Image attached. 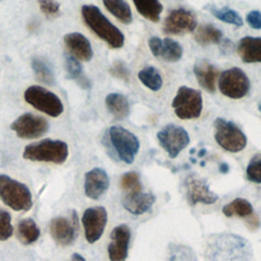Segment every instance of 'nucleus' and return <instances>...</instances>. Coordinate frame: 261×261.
<instances>
[{"mask_svg": "<svg viewBox=\"0 0 261 261\" xmlns=\"http://www.w3.org/2000/svg\"><path fill=\"white\" fill-rule=\"evenodd\" d=\"M253 250L245 238L220 232L210 236L206 246V256L209 261H250Z\"/></svg>", "mask_w": 261, "mask_h": 261, "instance_id": "1", "label": "nucleus"}, {"mask_svg": "<svg viewBox=\"0 0 261 261\" xmlns=\"http://www.w3.org/2000/svg\"><path fill=\"white\" fill-rule=\"evenodd\" d=\"M82 16L88 28L113 49L124 45V36L95 5H84Z\"/></svg>", "mask_w": 261, "mask_h": 261, "instance_id": "2", "label": "nucleus"}, {"mask_svg": "<svg viewBox=\"0 0 261 261\" xmlns=\"http://www.w3.org/2000/svg\"><path fill=\"white\" fill-rule=\"evenodd\" d=\"M68 146L60 140L45 139L28 145L22 152V157L30 161L62 164L68 157Z\"/></svg>", "mask_w": 261, "mask_h": 261, "instance_id": "3", "label": "nucleus"}, {"mask_svg": "<svg viewBox=\"0 0 261 261\" xmlns=\"http://www.w3.org/2000/svg\"><path fill=\"white\" fill-rule=\"evenodd\" d=\"M0 200L14 211H29L33 207L30 189L6 174H0Z\"/></svg>", "mask_w": 261, "mask_h": 261, "instance_id": "4", "label": "nucleus"}, {"mask_svg": "<svg viewBox=\"0 0 261 261\" xmlns=\"http://www.w3.org/2000/svg\"><path fill=\"white\" fill-rule=\"evenodd\" d=\"M214 139L225 151L238 153L245 149L247 137L232 121L218 117L213 122Z\"/></svg>", "mask_w": 261, "mask_h": 261, "instance_id": "5", "label": "nucleus"}, {"mask_svg": "<svg viewBox=\"0 0 261 261\" xmlns=\"http://www.w3.org/2000/svg\"><path fill=\"white\" fill-rule=\"evenodd\" d=\"M171 107L175 115L180 119H195L201 115L203 99L200 91L181 86L174 96Z\"/></svg>", "mask_w": 261, "mask_h": 261, "instance_id": "6", "label": "nucleus"}, {"mask_svg": "<svg viewBox=\"0 0 261 261\" xmlns=\"http://www.w3.org/2000/svg\"><path fill=\"white\" fill-rule=\"evenodd\" d=\"M23 98L28 104L51 117H57L63 112L59 97L41 86L29 87L23 93Z\"/></svg>", "mask_w": 261, "mask_h": 261, "instance_id": "7", "label": "nucleus"}, {"mask_svg": "<svg viewBox=\"0 0 261 261\" xmlns=\"http://www.w3.org/2000/svg\"><path fill=\"white\" fill-rule=\"evenodd\" d=\"M108 136L119 159L126 164H132L140 149L137 136L119 125L111 126L108 129Z\"/></svg>", "mask_w": 261, "mask_h": 261, "instance_id": "8", "label": "nucleus"}, {"mask_svg": "<svg viewBox=\"0 0 261 261\" xmlns=\"http://www.w3.org/2000/svg\"><path fill=\"white\" fill-rule=\"evenodd\" d=\"M218 88L222 95L230 99H241L250 90V80L239 67H231L220 73Z\"/></svg>", "mask_w": 261, "mask_h": 261, "instance_id": "9", "label": "nucleus"}, {"mask_svg": "<svg viewBox=\"0 0 261 261\" xmlns=\"http://www.w3.org/2000/svg\"><path fill=\"white\" fill-rule=\"evenodd\" d=\"M157 140L170 158H175L190 144L188 132L172 123L165 125L157 133Z\"/></svg>", "mask_w": 261, "mask_h": 261, "instance_id": "10", "label": "nucleus"}, {"mask_svg": "<svg viewBox=\"0 0 261 261\" xmlns=\"http://www.w3.org/2000/svg\"><path fill=\"white\" fill-rule=\"evenodd\" d=\"M10 128L18 138L31 140L45 135L49 129V123L44 117L27 112L18 116L10 124Z\"/></svg>", "mask_w": 261, "mask_h": 261, "instance_id": "11", "label": "nucleus"}, {"mask_svg": "<svg viewBox=\"0 0 261 261\" xmlns=\"http://www.w3.org/2000/svg\"><path fill=\"white\" fill-rule=\"evenodd\" d=\"M85 238L89 244L96 243L103 234L107 224V211L102 206H95L85 210L82 216Z\"/></svg>", "mask_w": 261, "mask_h": 261, "instance_id": "12", "label": "nucleus"}, {"mask_svg": "<svg viewBox=\"0 0 261 261\" xmlns=\"http://www.w3.org/2000/svg\"><path fill=\"white\" fill-rule=\"evenodd\" d=\"M75 211L71 214V218L67 219L63 216L54 217L50 221L49 231L54 242L60 246H70L76 239L79 224Z\"/></svg>", "mask_w": 261, "mask_h": 261, "instance_id": "13", "label": "nucleus"}, {"mask_svg": "<svg viewBox=\"0 0 261 261\" xmlns=\"http://www.w3.org/2000/svg\"><path fill=\"white\" fill-rule=\"evenodd\" d=\"M197 27L195 14L185 8H177L170 11L163 22V32L169 35H181L193 32Z\"/></svg>", "mask_w": 261, "mask_h": 261, "instance_id": "14", "label": "nucleus"}, {"mask_svg": "<svg viewBox=\"0 0 261 261\" xmlns=\"http://www.w3.org/2000/svg\"><path fill=\"white\" fill-rule=\"evenodd\" d=\"M187 189V198L190 205L194 206L197 203L213 204L218 200V196L213 193L204 178H200L194 174L187 176L185 180Z\"/></svg>", "mask_w": 261, "mask_h": 261, "instance_id": "15", "label": "nucleus"}, {"mask_svg": "<svg viewBox=\"0 0 261 261\" xmlns=\"http://www.w3.org/2000/svg\"><path fill=\"white\" fill-rule=\"evenodd\" d=\"M130 240V229L126 224L115 226L110 233V241L107 247L110 261H125Z\"/></svg>", "mask_w": 261, "mask_h": 261, "instance_id": "16", "label": "nucleus"}, {"mask_svg": "<svg viewBox=\"0 0 261 261\" xmlns=\"http://www.w3.org/2000/svg\"><path fill=\"white\" fill-rule=\"evenodd\" d=\"M109 176L102 168H93L85 174V194L92 200L100 199L109 188Z\"/></svg>", "mask_w": 261, "mask_h": 261, "instance_id": "17", "label": "nucleus"}, {"mask_svg": "<svg viewBox=\"0 0 261 261\" xmlns=\"http://www.w3.org/2000/svg\"><path fill=\"white\" fill-rule=\"evenodd\" d=\"M64 44L69 52L77 60L90 61L93 57V49L90 41L81 33H69L64 36Z\"/></svg>", "mask_w": 261, "mask_h": 261, "instance_id": "18", "label": "nucleus"}, {"mask_svg": "<svg viewBox=\"0 0 261 261\" xmlns=\"http://www.w3.org/2000/svg\"><path fill=\"white\" fill-rule=\"evenodd\" d=\"M156 198L151 193L134 192L123 196L121 203L125 210L135 215H141L147 212L154 204Z\"/></svg>", "mask_w": 261, "mask_h": 261, "instance_id": "19", "label": "nucleus"}, {"mask_svg": "<svg viewBox=\"0 0 261 261\" xmlns=\"http://www.w3.org/2000/svg\"><path fill=\"white\" fill-rule=\"evenodd\" d=\"M194 73L199 85L209 93H214L218 69L206 60H198L194 65Z\"/></svg>", "mask_w": 261, "mask_h": 261, "instance_id": "20", "label": "nucleus"}, {"mask_svg": "<svg viewBox=\"0 0 261 261\" xmlns=\"http://www.w3.org/2000/svg\"><path fill=\"white\" fill-rule=\"evenodd\" d=\"M237 50L245 63H261V37L242 38Z\"/></svg>", "mask_w": 261, "mask_h": 261, "instance_id": "21", "label": "nucleus"}, {"mask_svg": "<svg viewBox=\"0 0 261 261\" xmlns=\"http://www.w3.org/2000/svg\"><path fill=\"white\" fill-rule=\"evenodd\" d=\"M108 111L117 120L124 119L129 114V104L127 99L119 93H110L105 98Z\"/></svg>", "mask_w": 261, "mask_h": 261, "instance_id": "22", "label": "nucleus"}, {"mask_svg": "<svg viewBox=\"0 0 261 261\" xmlns=\"http://www.w3.org/2000/svg\"><path fill=\"white\" fill-rule=\"evenodd\" d=\"M40 233L41 231L38 224L32 218L21 219L17 223L16 237L22 245L29 246L37 242L40 238Z\"/></svg>", "mask_w": 261, "mask_h": 261, "instance_id": "23", "label": "nucleus"}, {"mask_svg": "<svg viewBox=\"0 0 261 261\" xmlns=\"http://www.w3.org/2000/svg\"><path fill=\"white\" fill-rule=\"evenodd\" d=\"M182 47L178 42L170 38H165L160 42L156 57L161 58L162 60L167 62H176L180 60V58L182 57Z\"/></svg>", "mask_w": 261, "mask_h": 261, "instance_id": "24", "label": "nucleus"}, {"mask_svg": "<svg viewBox=\"0 0 261 261\" xmlns=\"http://www.w3.org/2000/svg\"><path fill=\"white\" fill-rule=\"evenodd\" d=\"M137 11L146 19L158 22L163 6L159 0H133Z\"/></svg>", "mask_w": 261, "mask_h": 261, "instance_id": "25", "label": "nucleus"}, {"mask_svg": "<svg viewBox=\"0 0 261 261\" xmlns=\"http://www.w3.org/2000/svg\"><path fill=\"white\" fill-rule=\"evenodd\" d=\"M106 9L120 22L129 24L133 21V14L129 5L124 0H103Z\"/></svg>", "mask_w": 261, "mask_h": 261, "instance_id": "26", "label": "nucleus"}, {"mask_svg": "<svg viewBox=\"0 0 261 261\" xmlns=\"http://www.w3.org/2000/svg\"><path fill=\"white\" fill-rule=\"evenodd\" d=\"M222 213L226 217H248L253 214V206L251 203L243 198H237L227 203L222 208Z\"/></svg>", "mask_w": 261, "mask_h": 261, "instance_id": "27", "label": "nucleus"}, {"mask_svg": "<svg viewBox=\"0 0 261 261\" xmlns=\"http://www.w3.org/2000/svg\"><path fill=\"white\" fill-rule=\"evenodd\" d=\"M221 39L222 32L213 24L200 25L195 34L196 42L202 46L219 43Z\"/></svg>", "mask_w": 261, "mask_h": 261, "instance_id": "28", "label": "nucleus"}, {"mask_svg": "<svg viewBox=\"0 0 261 261\" xmlns=\"http://www.w3.org/2000/svg\"><path fill=\"white\" fill-rule=\"evenodd\" d=\"M138 77L146 88L153 92L159 91L163 84L160 72L151 65L145 66L143 69H141L138 73Z\"/></svg>", "mask_w": 261, "mask_h": 261, "instance_id": "29", "label": "nucleus"}, {"mask_svg": "<svg viewBox=\"0 0 261 261\" xmlns=\"http://www.w3.org/2000/svg\"><path fill=\"white\" fill-rule=\"evenodd\" d=\"M32 68L38 81L49 86H53L55 84L53 70L45 60L40 59L38 57H34L32 59Z\"/></svg>", "mask_w": 261, "mask_h": 261, "instance_id": "30", "label": "nucleus"}, {"mask_svg": "<svg viewBox=\"0 0 261 261\" xmlns=\"http://www.w3.org/2000/svg\"><path fill=\"white\" fill-rule=\"evenodd\" d=\"M209 11L212 13L213 16H215L217 19L223 22L233 24L237 27L243 25V19L240 16V14L228 7L217 8L215 6H209Z\"/></svg>", "mask_w": 261, "mask_h": 261, "instance_id": "31", "label": "nucleus"}, {"mask_svg": "<svg viewBox=\"0 0 261 261\" xmlns=\"http://www.w3.org/2000/svg\"><path fill=\"white\" fill-rule=\"evenodd\" d=\"M246 176L252 182L261 184V154H256L249 161L246 168Z\"/></svg>", "mask_w": 261, "mask_h": 261, "instance_id": "32", "label": "nucleus"}, {"mask_svg": "<svg viewBox=\"0 0 261 261\" xmlns=\"http://www.w3.org/2000/svg\"><path fill=\"white\" fill-rule=\"evenodd\" d=\"M120 186L123 190L127 191V193L142 191V184L140 181L139 174L135 171L123 173L120 177Z\"/></svg>", "mask_w": 261, "mask_h": 261, "instance_id": "33", "label": "nucleus"}, {"mask_svg": "<svg viewBox=\"0 0 261 261\" xmlns=\"http://www.w3.org/2000/svg\"><path fill=\"white\" fill-rule=\"evenodd\" d=\"M66 71H67V79L74 80L80 82L85 75L83 73V67L80 63V60L74 58L71 55H68L66 57Z\"/></svg>", "mask_w": 261, "mask_h": 261, "instance_id": "34", "label": "nucleus"}, {"mask_svg": "<svg viewBox=\"0 0 261 261\" xmlns=\"http://www.w3.org/2000/svg\"><path fill=\"white\" fill-rule=\"evenodd\" d=\"M13 233V226L11 223V216L9 212L0 209V241L8 240Z\"/></svg>", "mask_w": 261, "mask_h": 261, "instance_id": "35", "label": "nucleus"}, {"mask_svg": "<svg viewBox=\"0 0 261 261\" xmlns=\"http://www.w3.org/2000/svg\"><path fill=\"white\" fill-rule=\"evenodd\" d=\"M109 72L111 75H113L116 79L122 80L124 82L129 81V76H130L129 70L127 66L120 60H116L113 62V64L109 68Z\"/></svg>", "mask_w": 261, "mask_h": 261, "instance_id": "36", "label": "nucleus"}, {"mask_svg": "<svg viewBox=\"0 0 261 261\" xmlns=\"http://www.w3.org/2000/svg\"><path fill=\"white\" fill-rule=\"evenodd\" d=\"M40 9L48 17H56L60 14V5L55 0H38Z\"/></svg>", "mask_w": 261, "mask_h": 261, "instance_id": "37", "label": "nucleus"}, {"mask_svg": "<svg viewBox=\"0 0 261 261\" xmlns=\"http://www.w3.org/2000/svg\"><path fill=\"white\" fill-rule=\"evenodd\" d=\"M246 21L254 30L261 29V12L258 10L250 11L246 16Z\"/></svg>", "mask_w": 261, "mask_h": 261, "instance_id": "38", "label": "nucleus"}, {"mask_svg": "<svg viewBox=\"0 0 261 261\" xmlns=\"http://www.w3.org/2000/svg\"><path fill=\"white\" fill-rule=\"evenodd\" d=\"M246 223H247L248 227H250L251 229H256L260 225V220H259L258 216L253 213L250 216L246 217Z\"/></svg>", "mask_w": 261, "mask_h": 261, "instance_id": "39", "label": "nucleus"}, {"mask_svg": "<svg viewBox=\"0 0 261 261\" xmlns=\"http://www.w3.org/2000/svg\"><path fill=\"white\" fill-rule=\"evenodd\" d=\"M69 261H86V259L79 253H73L70 257Z\"/></svg>", "mask_w": 261, "mask_h": 261, "instance_id": "40", "label": "nucleus"}, {"mask_svg": "<svg viewBox=\"0 0 261 261\" xmlns=\"http://www.w3.org/2000/svg\"><path fill=\"white\" fill-rule=\"evenodd\" d=\"M228 169H229V167H228V165H227L226 163H221L220 166H219V170H220L222 173H226V172L228 171Z\"/></svg>", "mask_w": 261, "mask_h": 261, "instance_id": "41", "label": "nucleus"}, {"mask_svg": "<svg viewBox=\"0 0 261 261\" xmlns=\"http://www.w3.org/2000/svg\"><path fill=\"white\" fill-rule=\"evenodd\" d=\"M258 110H259L260 113H261V100H260L259 103H258Z\"/></svg>", "mask_w": 261, "mask_h": 261, "instance_id": "42", "label": "nucleus"}, {"mask_svg": "<svg viewBox=\"0 0 261 261\" xmlns=\"http://www.w3.org/2000/svg\"><path fill=\"white\" fill-rule=\"evenodd\" d=\"M0 1H1V0H0Z\"/></svg>", "mask_w": 261, "mask_h": 261, "instance_id": "43", "label": "nucleus"}]
</instances>
